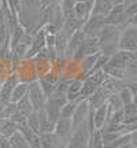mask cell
<instances>
[{
	"label": "cell",
	"instance_id": "obj_30",
	"mask_svg": "<svg viewBox=\"0 0 137 148\" xmlns=\"http://www.w3.org/2000/svg\"><path fill=\"white\" fill-rule=\"evenodd\" d=\"M111 3H112V4H122L123 0H111Z\"/></svg>",
	"mask_w": 137,
	"mask_h": 148
},
{
	"label": "cell",
	"instance_id": "obj_31",
	"mask_svg": "<svg viewBox=\"0 0 137 148\" xmlns=\"http://www.w3.org/2000/svg\"><path fill=\"white\" fill-rule=\"evenodd\" d=\"M60 1H62V0H52V4H59V3H60Z\"/></svg>",
	"mask_w": 137,
	"mask_h": 148
},
{
	"label": "cell",
	"instance_id": "obj_33",
	"mask_svg": "<svg viewBox=\"0 0 137 148\" xmlns=\"http://www.w3.org/2000/svg\"><path fill=\"white\" fill-rule=\"evenodd\" d=\"M64 148H66V147H64Z\"/></svg>",
	"mask_w": 137,
	"mask_h": 148
},
{
	"label": "cell",
	"instance_id": "obj_25",
	"mask_svg": "<svg viewBox=\"0 0 137 148\" xmlns=\"http://www.w3.org/2000/svg\"><path fill=\"white\" fill-rule=\"evenodd\" d=\"M78 101H66L63 104V107L60 108V118H71L74 110H75V106H77Z\"/></svg>",
	"mask_w": 137,
	"mask_h": 148
},
{
	"label": "cell",
	"instance_id": "obj_14",
	"mask_svg": "<svg viewBox=\"0 0 137 148\" xmlns=\"http://www.w3.org/2000/svg\"><path fill=\"white\" fill-rule=\"evenodd\" d=\"M123 11H125L123 4H114L111 7V10L104 15V23L118 27L123 19Z\"/></svg>",
	"mask_w": 137,
	"mask_h": 148
},
{
	"label": "cell",
	"instance_id": "obj_29",
	"mask_svg": "<svg viewBox=\"0 0 137 148\" xmlns=\"http://www.w3.org/2000/svg\"><path fill=\"white\" fill-rule=\"evenodd\" d=\"M0 148H10L8 137H5V136H3V134H0Z\"/></svg>",
	"mask_w": 137,
	"mask_h": 148
},
{
	"label": "cell",
	"instance_id": "obj_20",
	"mask_svg": "<svg viewBox=\"0 0 137 148\" xmlns=\"http://www.w3.org/2000/svg\"><path fill=\"white\" fill-rule=\"evenodd\" d=\"M111 0H93L92 3V12L90 14H97V15H103L104 16L112 7Z\"/></svg>",
	"mask_w": 137,
	"mask_h": 148
},
{
	"label": "cell",
	"instance_id": "obj_24",
	"mask_svg": "<svg viewBox=\"0 0 137 148\" xmlns=\"http://www.w3.org/2000/svg\"><path fill=\"white\" fill-rule=\"evenodd\" d=\"M116 93H118V96H119V99L122 100V103H123V104H129V103L134 101V97H136V95H134L132 90L127 88L126 85H125L123 88H121V89L118 90Z\"/></svg>",
	"mask_w": 137,
	"mask_h": 148
},
{
	"label": "cell",
	"instance_id": "obj_8",
	"mask_svg": "<svg viewBox=\"0 0 137 148\" xmlns=\"http://www.w3.org/2000/svg\"><path fill=\"white\" fill-rule=\"evenodd\" d=\"M16 82H18V78L15 77L14 73L10 74L8 77H5L1 81V84H0V106L1 107L5 106L7 103H10L11 92L16 85Z\"/></svg>",
	"mask_w": 137,
	"mask_h": 148
},
{
	"label": "cell",
	"instance_id": "obj_16",
	"mask_svg": "<svg viewBox=\"0 0 137 148\" xmlns=\"http://www.w3.org/2000/svg\"><path fill=\"white\" fill-rule=\"evenodd\" d=\"M40 136V143L41 148H64L66 144L55 134V133H42Z\"/></svg>",
	"mask_w": 137,
	"mask_h": 148
},
{
	"label": "cell",
	"instance_id": "obj_5",
	"mask_svg": "<svg viewBox=\"0 0 137 148\" xmlns=\"http://www.w3.org/2000/svg\"><path fill=\"white\" fill-rule=\"evenodd\" d=\"M136 60H137L136 52H129V51H121V49H118V51L108 59L107 66L125 70L129 64L133 63V62H136Z\"/></svg>",
	"mask_w": 137,
	"mask_h": 148
},
{
	"label": "cell",
	"instance_id": "obj_3",
	"mask_svg": "<svg viewBox=\"0 0 137 148\" xmlns=\"http://www.w3.org/2000/svg\"><path fill=\"white\" fill-rule=\"evenodd\" d=\"M90 132L88 129V125H79L78 127H75L71 133V136L68 138L66 148H86L88 140H89Z\"/></svg>",
	"mask_w": 137,
	"mask_h": 148
},
{
	"label": "cell",
	"instance_id": "obj_11",
	"mask_svg": "<svg viewBox=\"0 0 137 148\" xmlns=\"http://www.w3.org/2000/svg\"><path fill=\"white\" fill-rule=\"evenodd\" d=\"M44 47H45V30L41 27V29H38L32 36V42H30V47L27 49L25 58L32 59L33 56H34L37 52H40Z\"/></svg>",
	"mask_w": 137,
	"mask_h": 148
},
{
	"label": "cell",
	"instance_id": "obj_2",
	"mask_svg": "<svg viewBox=\"0 0 137 148\" xmlns=\"http://www.w3.org/2000/svg\"><path fill=\"white\" fill-rule=\"evenodd\" d=\"M118 49L136 52L137 51V26H127L119 30Z\"/></svg>",
	"mask_w": 137,
	"mask_h": 148
},
{
	"label": "cell",
	"instance_id": "obj_26",
	"mask_svg": "<svg viewBox=\"0 0 137 148\" xmlns=\"http://www.w3.org/2000/svg\"><path fill=\"white\" fill-rule=\"evenodd\" d=\"M26 126L38 134V115H37V111H33L26 116Z\"/></svg>",
	"mask_w": 137,
	"mask_h": 148
},
{
	"label": "cell",
	"instance_id": "obj_32",
	"mask_svg": "<svg viewBox=\"0 0 137 148\" xmlns=\"http://www.w3.org/2000/svg\"><path fill=\"white\" fill-rule=\"evenodd\" d=\"M0 11H1V0H0Z\"/></svg>",
	"mask_w": 137,
	"mask_h": 148
},
{
	"label": "cell",
	"instance_id": "obj_15",
	"mask_svg": "<svg viewBox=\"0 0 137 148\" xmlns=\"http://www.w3.org/2000/svg\"><path fill=\"white\" fill-rule=\"evenodd\" d=\"M90 116H92V123H93L95 130H100L107 122V104L104 103V104L90 110Z\"/></svg>",
	"mask_w": 137,
	"mask_h": 148
},
{
	"label": "cell",
	"instance_id": "obj_12",
	"mask_svg": "<svg viewBox=\"0 0 137 148\" xmlns=\"http://www.w3.org/2000/svg\"><path fill=\"white\" fill-rule=\"evenodd\" d=\"M85 40V34L82 33L81 29L75 30V32L68 37L67 41V47H66V51H64V59H71L74 56V53L77 52V49L81 47V44L84 42Z\"/></svg>",
	"mask_w": 137,
	"mask_h": 148
},
{
	"label": "cell",
	"instance_id": "obj_21",
	"mask_svg": "<svg viewBox=\"0 0 137 148\" xmlns=\"http://www.w3.org/2000/svg\"><path fill=\"white\" fill-rule=\"evenodd\" d=\"M16 112H19L21 115L23 116H27L30 112H33V107H32V103H30V100H29V97L26 96H23L19 101H16Z\"/></svg>",
	"mask_w": 137,
	"mask_h": 148
},
{
	"label": "cell",
	"instance_id": "obj_13",
	"mask_svg": "<svg viewBox=\"0 0 137 148\" xmlns=\"http://www.w3.org/2000/svg\"><path fill=\"white\" fill-rule=\"evenodd\" d=\"M90 12H92V3H89V1H82V0H75L74 7H73V14H71V15L81 23V26H82V23L89 18Z\"/></svg>",
	"mask_w": 137,
	"mask_h": 148
},
{
	"label": "cell",
	"instance_id": "obj_22",
	"mask_svg": "<svg viewBox=\"0 0 137 148\" xmlns=\"http://www.w3.org/2000/svg\"><path fill=\"white\" fill-rule=\"evenodd\" d=\"M8 141H10V148H29V144H27V141L25 140V137L19 133V130H16V132L8 138Z\"/></svg>",
	"mask_w": 137,
	"mask_h": 148
},
{
	"label": "cell",
	"instance_id": "obj_27",
	"mask_svg": "<svg viewBox=\"0 0 137 148\" xmlns=\"http://www.w3.org/2000/svg\"><path fill=\"white\" fill-rule=\"evenodd\" d=\"M74 3H75V0H62V1L59 3V7H60V10L63 12L64 18H67V16H70L73 14Z\"/></svg>",
	"mask_w": 137,
	"mask_h": 148
},
{
	"label": "cell",
	"instance_id": "obj_17",
	"mask_svg": "<svg viewBox=\"0 0 137 148\" xmlns=\"http://www.w3.org/2000/svg\"><path fill=\"white\" fill-rule=\"evenodd\" d=\"M81 88H82V79H79V78L68 79L67 89H66V100L67 101H78Z\"/></svg>",
	"mask_w": 137,
	"mask_h": 148
},
{
	"label": "cell",
	"instance_id": "obj_4",
	"mask_svg": "<svg viewBox=\"0 0 137 148\" xmlns=\"http://www.w3.org/2000/svg\"><path fill=\"white\" fill-rule=\"evenodd\" d=\"M104 16L97 15V14H90L89 18L82 23L81 30L86 37H97L100 30L104 26Z\"/></svg>",
	"mask_w": 137,
	"mask_h": 148
},
{
	"label": "cell",
	"instance_id": "obj_1",
	"mask_svg": "<svg viewBox=\"0 0 137 148\" xmlns=\"http://www.w3.org/2000/svg\"><path fill=\"white\" fill-rule=\"evenodd\" d=\"M105 78H107V75L104 74V71H103V70H99V71H95V73L89 74L85 79H82V88H81V92H79L78 101L88 99V97L104 82Z\"/></svg>",
	"mask_w": 137,
	"mask_h": 148
},
{
	"label": "cell",
	"instance_id": "obj_19",
	"mask_svg": "<svg viewBox=\"0 0 137 148\" xmlns=\"http://www.w3.org/2000/svg\"><path fill=\"white\" fill-rule=\"evenodd\" d=\"M29 85L27 82H21V81H18L16 85L14 86V89L11 92V96H10V101L11 103H16V101H19L23 97V96L27 95V90H29Z\"/></svg>",
	"mask_w": 137,
	"mask_h": 148
},
{
	"label": "cell",
	"instance_id": "obj_28",
	"mask_svg": "<svg viewBox=\"0 0 137 148\" xmlns=\"http://www.w3.org/2000/svg\"><path fill=\"white\" fill-rule=\"evenodd\" d=\"M122 111H123V116H137L136 101H132V103H129V104H123Z\"/></svg>",
	"mask_w": 137,
	"mask_h": 148
},
{
	"label": "cell",
	"instance_id": "obj_10",
	"mask_svg": "<svg viewBox=\"0 0 137 148\" xmlns=\"http://www.w3.org/2000/svg\"><path fill=\"white\" fill-rule=\"evenodd\" d=\"M73 125H71V121L68 118H59L58 121L55 122V127H53V133L58 136L62 141H63L66 145H67V141L71 133H73Z\"/></svg>",
	"mask_w": 137,
	"mask_h": 148
},
{
	"label": "cell",
	"instance_id": "obj_9",
	"mask_svg": "<svg viewBox=\"0 0 137 148\" xmlns=\"http://www.w3.org/2000/svg\"><path fill=\"white\" fill-rule=\"evenodd\" d=\"M111 95H112V92H111L104 84H101L100 86L86 99V100H88V106H89L90 110H93L96 107L104 104L105 101H107V99H108Z\"/></svg>",
	"mask_w": 137,
	"mask_h": 148
},
{
	"label": "cell",
	"instance_id": "obj_18",
	"mask_svg": "<svg viewBox=\"0 0 137 148\" xmlns=\"http://www.w3.org/2000/svg\"><path fill=\"white\" fill-rule=\"evenodd\" d=\"M37 115H38V134H42V133H52L53 127H55V123L51 122L47 118L44 108L37 111Z\"/></svg>",
	"mask_w": 137,
	"mask_h": 148
},
{
	"label": "cell",
	"instance_id": "obj_6",
	"mask_svg": "<svg viewBox=\"0 0 137 148\" xmlns=\"http://www.w3.org/2000/svg\"><path fill=\"white\" fill-rule=\"evenodd\" d=\"M27 97H29V100L32 103V107L34 111H38V110H42V108H44L45 103H47V96L44 95V92L41 90L40 85L37 82V79L33 81V82H30V85H29Z\"/></svg>",
	"mask_w": 137,
	"mask_h": 148
},
{
	"label": "cell",
	"instance_id": "obj_23",
	"mask_svg": "<svg viewBox=\"0 0 137 148\" xmlns=\"http://www.w3.org/2000/svg\"><path fill=\"white\" fill-rule=\"evenodd\" d=\"M18 130V125H16L14 121H11V119H5L3 123H1V126H0V134H3L5 137L10 138L14 133Z\"/></svg>",
	"mask_w": 137,
	"mask_h": 148
},
{
	"label": "cell",
	"instance_id": "obj_7",
	"mask_svg": "<svg viewBox=\"0 0 137 148\" xmlns=\"http://www.w3.org/2000/svg\"><path fill=\"white\" fill-rule=\"evenodd\" d=\"M88 114H89V106H88V100H81L77 103L75 106V110H74L73 115L70 118L71 121V125H73V129L78 127L79 125H84L86 123V119H88Z\"/></svg>",
	"mask_w": 137,
	"mask_h": 148
}]
</instances>
